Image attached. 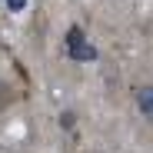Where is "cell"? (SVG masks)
<instances>
[{"mask_svg":"<svg viewBox=\"0 0 153 153\" xmlns=\"http://www.w3.org/2000/svg\"><path fill=\"white\" fill-rule=\"evenodd\" d=\"M67 57L76 60V63H90V60H97V50L87 43V37H83L80 27H70V33H67Z\"/></svg>","mask_w":153,"mask_h":153,"instance_id":"obj_1","label":"cell"},{"mask_svg":"<svg viewBox=\"0 0 153 153\" xmlns=\"http://www.w3.org/2000/svg\"><path fill=\"white\" fill-rule=\"evenodd\" d=\"M137 103H140V110H143L146 117H153V87H143V90L137 93Z\"/></svg>","mask_w":153,"mask_h":153,"instance_id":"obj_2","label":"cell"},{"mask_svg":"<svg viewBox=\"0 0 153 153\" xmlns=\"http://www.w3.org/2000/svg\"><path fill=\"white\" fill-rule=\"evenodd\" d=\"M10 10H23V0H10Z\"/></svg>","mask_w":153,"mask_h":153,"instance_id":"obj_3","label":"cell"}]
</instances>
